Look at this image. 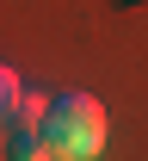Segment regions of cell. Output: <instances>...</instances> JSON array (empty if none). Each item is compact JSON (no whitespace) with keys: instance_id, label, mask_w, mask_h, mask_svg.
I'll return each mask as SVG.
<instances>
[{"instance_id":"3","label":"cell","mask_w":148,"mask_h":161,"mask_svg":"<svg viewBox=\"0 0 148 161\" xmlns=\"http://www.w3.org/2000/svg\"><path fill=\"white\" fill-rule=\"evenodd\" d=\"M43 118H49V93H31L25 87L19 105H13V118H6V130H43Z\"/></svg>"},{"instance_id":"2","label":"cell","mask_w":148,"mask_h":161,"mask_svg":"<svg viewBox=\"0 0 148 161\" xmlns=\"http://www.w3.org/2000/svg\"><path fill=\"white\" fill-rule=\"evenodd\" d=\"M6 149H13V161H74L56 142H43V130H6Z\"/></svg>"},{"instance_id":"4","label":"cell","mask_w":148,"mask_h":161,"mask_svg":"<svg viewBox=\"0 0 148 161\" xmlns=\"http://www.w3.org/2000/svg\"><path fill=\"white\" fill-rule=\"evenodd\" d=\"M19 93H25L19 68H6V62H0V130H6V118H13V105H19Z\"/></svg>"},{"instance_id":"1","label":"cell","mask_w":148,"mask_h":161,"mask_svg":"<svg viewBox=\"0 0 148 161\" xmlns=\"http://www.w3.org/2000/svg\"><path fill=\"white\" fill-rule=\"evenodd\" d=\"M105 105L93 99V93H80V87H68V93H56L49 99V118H43V142H56L62 155L74 161H99L105 155Z\"/></svg>"}]
</instances>
